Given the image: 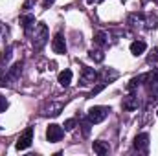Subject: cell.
Segmentation results:
<instances>
[{
    "label": "cell",
    "instance_id": "cell-1",
    "mask_svg": "<svg viewBox=\"0 0 158 156\" xmlns=\"http://www.w3.org/2000/svg\"><path fill=\"white\" fill-rule=\"evenodd\" d=\"M46 42H48V28H46V24L39 22L35 26V33H33V46L40 50Z\"/></svg>",
    "mask_w": 158,
    "mask_h": 156
},
{
    "label": "cell",
    "instance_id": "cell-2",
    "mask_svg": "<svg viewBox=\"0 0 158 156\" xmlns=\"http://www.w3.org/2000/svg\"><path fill=\"white\" fill-rule=\"evenodd\" d=\"M109 114H110L109 107H92L88 110V119H90V123H101L107 119Z\"/></svg>",
    "mask_w": 158,
    "mask_h": 156
},
{
    "label": "cell",
    "instance_id": "cell-3",
    "mask_svg": "<svg viewBox=\"0 0 158 156\" xmlns=\"http://www.w3.org/2000/svg\"><path fill=\"white\" fill-rule=\"evenodd\" d=\"M20 74H22V63L19 61V63H15V64L7 70V74H6V76H2V77H0V84H2V86H6V84H9V81H17V79L20 77Z\"/></svg>",
    "mask_w": 158,
    "mask_h": 156
},
{
    "label": "cell",
    "instance_id": "cell-4",
    "mask_svg": "<svg viewBox=\"0 0 158 156\" xmlns=\"http://www.w3.org/2000/svg\"><path fill=\"white\" fill-rule=\"evenodd\" d=\"M64 109V103L63 101H48L42 109H40V114L42 116H59L61 110Z\"/></svg>",
    "mask_w": 158,
    "mask_h": 156
},
{
    "label": "cell",
    "instance_id": "cell-5",
    "mask_svg": "<svg viewBox=\"0 0 158 156\" xmlns=\"http://www.w3.org/2000/svg\"><path fill=\"white\" fill-rule=\"evenodd\" d=\"M31 142H33V129L28 127V129L19 136V140H17V149H19V151H24V149H28V147L31 145Z\"/></svg>",
    "mask_w": 158,
    "mask_h": 156
},
{
    "label": "cell",
    "instance_id": "cell-6",
    "mask_svg": "<svg viewBox=\"0 0 158 156\" xmlns=\"http://www.w3.org/2000/svg\"><path fill=\"white\" fill-rule=\"evenodd\" d=\"M63 136H64L63 127H59V125H55V123H52V125L46 129V138H48V142H52V143L61 142V140H63Z\"/></svg>",
    "mask_w": 158,
    "mask_h": 156
},
{
    "label": "cell",
    "instance_id": "cell-7",
    "mask_svg": "<svg viewBox=\"0 0 158 156\" xmlns=\"http://www.w3.org/2000/svg\"><path fill=\"white\" fill-rule=\"evenodd\" d=\"M99 77V74L94 70V68H88V66H83V70H81V79H79V83L83 84V86H86V84H92L94 81H98Z\"/></svg>",
    "mask_w": 158,
    "mask_h": 156
},
{
    "label": "cell",
    "instance_id": "cell-8",
    "mask_svg": "<svg viewBox=\"0 0 158 156\" xmlns=\"http://www.w3.org/2000/svg\"><path fill=\"white\" fill-rule=\"evenodd\" d=\"M52 48H53V51L59 53V55H64V53H66V40H64V37H63L61 33H57V35L53 37Z\"/></svg>",
    "mask_w": 158,
    "mask_h": 156
},
{
    "label": "cell",
    "instance_id": "cell-9",
    "mask_svg": "<svg viewBox=\"0 0 158 156\" xmlns=\"http://www.w3.org/2000/svg\"><path fill=\"white\" fill-rule=\"evenodd\" d=\"M134 149H136L138 153H147V149H149V136H147L145 132L136 136V140H134Z\"/></svg>",
    "mask_w": 158,
    "mask_h": 156
},
{
    "label": "cell",
    "instance_id": "cell-10",
    "mask_svg": "<svg viewBox=\"0 0 158 156\" xmlns=\"http://www.w3.org/2000/svg\"><path fill=\"white\" fill-rule=\"evenodd\" d=\"M123 109L125 110H136L138 109V105H140V101H138V96H134V94H131V96H127L125 99H123Z\"/></svg>",
    "mask_w": 158,
    "mask_h": 156
},
{
    "label": "cell",
    "instance_id": "cell-11",
    "mask_svg": "<svg viewBox=\"0 0 158 156\" xmlns=\"http://www.w3.org/2000/svg\"><path fill=\"white\" fill-rule=\"evenodd\" d=\"M20 26H22V30L28 33L31 28H35V17H33V15H22V17H20Z\"/></svg>",
    "mask_w": 158,
    "mask_h": 156
},
{
    "label": "cell",
    "instance_id": "cell-12",
    "mask_svg": "<svg viewBox=\"0 0 158 156\" xmlns=\"http://www.w3.org/2000/svg\"><path fill=\"white\" fill-rule=\"evenodd\" d=\"M145 48H147V44H145L143 40H134V42L131 44V53H132V55H142V53L145 51Z\"/></svg>",
    "mask_w": 158,
    "mask_h": 156
},
{
    "label": "cell",
    "instance_id": "cell-13",
    "mask_svg": "<svg viewBox=\"0 0 158 156\" xmlns=\"http://www.w3.org/2000/svg\"><path fill=\"white\" fill-rule=\"evenodd\" d=\"M92 149H94L96 154L103 156V154L109 153V143H105V142H94V143H92Z\"/></svg>",
    "mask_w": 158,
    "mask_h": 156
},
{
    "label": "cell",
    "instance_id": "cell-14",
    "mask_svg": "<svg viewBox=\"0 0 158 156\" xmlns=\"http://www.w3.org/2000/svg\"><path fill=\"white\" fill-rule=\"evenodd\" d=\"M70 83H72V70H63V72L59 74V84L66 88Z\"/></svg>",
    "mask_w": 158,
    "mask_h": 156
},
{
    "label": "cell",
    "instance_id": "cell-15",
    "mask_svg": "<svg viewBox=\"0 0 158 156\" xmlns=\"http://www.w3.org/2000/svg\"><path fill=\"white\" fill-rule=\"evenodd\" d=\"M94 44H96V46H105V44H107V42H109V40H107V33H105V31H96V33H94Z\"/></svg>",
    "mask_w": 158,
    "mask_h": 156
},
{
    "label": "cell",
    "instance_id": "cell-16",
    "mask_svg": "<svg viewBox=\"0 0 158 156\" xmlns=\"http://www.w3.org/2000/svg\"><path fill=\"white\" fill-rule=\"evenodd\" d=\"M143 77H145V74H143V76H138V77H132L131 81H129V84H127V90H129V92H134L136 86L143 83Z\"/></svg>",
    "mask_w": 158,
    "mask_h": 156
},
{
    "label": "cell",
    "instance_id": "cell-17",
    "mask_svg": "<svg viewBox=\"0 0 158 156\" xmlns=\"http://www.w3.org/2000/svg\"><path fill=\"white\" fill-rule=\"evenodd\" d=\"M11 51H13L11 46H7V48L2 51V57H0V70H4V64H7V61L11 59Z\"/></svg>",
    "mask_w": 158,
    "mask_h": 156
},
{
    "label": "cell",
    "instance_id": "cell-18",
    "mask_svg": "<svg viewBox=\"0 0 158 156\" xmlns=\"http://www.w3.org/2000/svg\"><path fill=\"white\" fill-rule=\"evenodd\" d=\"M129 24L131 26H140V24H143V15L142 13H132L131 17H129Z\"/></svg>",
    "mask_w": 158,
    "mask_h": 156
},
{
    "label": "cell",
    "instance_id": "cell-19",
    "mask_svg": "<svg viewBox=\"0 0 158 156\" xmlns=\"http://www.w3.org/2000/svg\"><path fill=\"white\" fill-rule=\"evenodd\" d=\"M88 57H90L92 61H96V63H103L105 53H103L101 50H90V51H88Z\"/></svg>",
    "mask_w": 158,
    "mask_h": 156
},
{
    "label": "cell",
    "instance_id": "cell-20",
    "mask_svg": "<svg viewBox=\"0 0 158 156\" xmlns=\"http://www.w3.org/2000/svg\"><path fill=\"white\" fill-rule=\"evenodd\" d=\"M90 125H92V123H90V119H88V117L81 121V127H83V134H85V136H88V134H90Z\"/></svg>",
    "mask_w": 158,
    "mask_h": 156
},
{
    "label": "cell",
    "instance_id": "cell-21",
    "mask_svg": "<svg viewBox=\"0 0 158 156\" xmlns=\"http://www.w3.org/2000/svg\"><path fill=\"white\" fill-rule=\"evenodd\" d=\"M76 127V119H66L64 121V130H74Z\"/></svg>",
    "mask_w": 158,
    "mask_h": 156
},
{
    "label": "cell",
    "instance_id": "cell-22",
    "mask_svg": "<svg viewBox=\"0 0 158 156\" xmlns=\"http://www.w3.org/2000/svg\"><path fill=\"white\" fill-rule=\"evenodd\" d=\"M156 61H158V48L147 57V63H149V64H153V63H156Z\"/></svg>",
    "mask_w": 158,
    "mask_h": 156
},
{
    "label": "cell",
    "instance_id": "cell-23",
    "mask_svg": "<svg viewBox=\"0 0 158 156\" xmlns=\"http://www.w3.org/2000/svg\"><path fill=\"white\" fill-rule=\"evenodd\" d=\"M6 109H7V99L0 96V112H6Z\"/></svg>",
    "mask_w": 158,
    "mask_h": 156
},
{
    "label": "cell",
    "instance_id": "cell-24",
    "mask_svg": "<svg viewBox=\"0 0 158 156\" xmlns=\"http://www.w3.org/2000/svg\"><path fill=\"white\" fill-rule=\"evenodd\" d=\"M55 0H42V7H50Z\"/></svg>",
    "mask_w": 158,
    "mask_h": 156
},
{
    "label": "cell",
    "instance_id": "cell-25",
    "mask_svg": "<svg viewBox=\"0 0 158 156\" xmlns=\"http://www.w3.org/2000/svg\"><path fill=\"white\" fill-rule=\"evenodd\" d=\"M6 31H7V30H6V28L0 24V37H4V33H6Z\"/></svg>",
    "mask_w": 158,
    "mask_h": 156
},
{
    "label": "cell",
    "instance_id": "cell-26",
    "mask_svg": "<svg viewBox=\"0 0 158 156\" xmlns=\"http://www.w3.org/2000/svg\"><path fill=\"white\" fill-rule=\"evenodd\" d=\"M88 4H96V2H101V0H86Z\"/></svg>",
    "mask_w": 158,
    "mask_h": 156
},
{
    "label": "cell",
    "instance_id": "cell-27",
    "mask_svg": "<svg viewBox=\"0 0 158 156\" xmlns=\"http://www.w3.org/2000/svg\"><path fill=\"white\" fill-rule=\"evenodd\" d=\"M153 2H158V0H153Z\"/></svg>",
    "mask_w": 158,
    "mask_h": 156
},
{
    "label": "cell",
    "instance_id": "cell-28",
    "mask_svg": "<svg viewBox=\"0 0 158 156\" xmlns=\"http://www.w3.org/2000/svg\"><path fill=\"white\" fill-rule=\"evenodd\" d=\"M0 130H2V129H0Z\"/></svg>",
    "mask_w": 158,
    "mask_h": 156
},
{
    "label": "cell",
    "instance_id": "cell-29",
    "mask_svg": "<svg viewBox=\"0 0 158 156\" xmlns=\"http://www.w3.org/2000/svg\"><path fill=\"white\" fill-rule=\"evenodd\" d=\"M156 114H158V112H156Z\"/></svg>",
    "mask_w": 158,
    "mask_h": 156
}]
</instances>
